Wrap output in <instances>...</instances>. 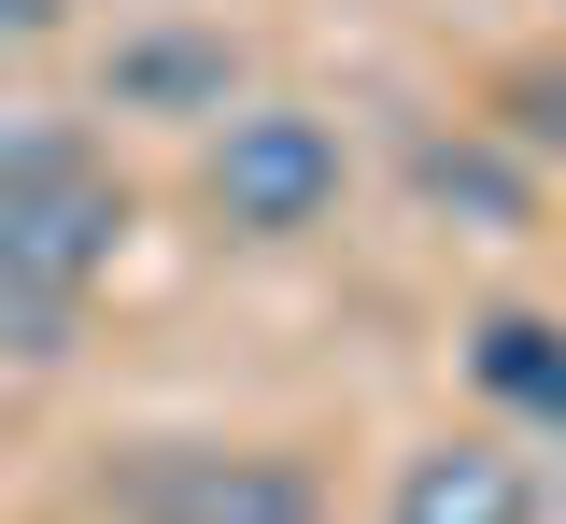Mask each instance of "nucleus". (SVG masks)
Instances as JSON below:
<instances>
[{
	"label": "nucleus",
	"instance_id": "2",
	"mask_svg": "<svg viewBox=\"0 0 566 524\" xmlns=\"http://www.w3.org/2000/svg\"><path fill=\"white\" fill-rule=\"evenodd\" d=\"M199 199L227 241H312V227H340L354 199V156L326 114H297V99H241V114H212L199 128Z\"/></svg>",
	"mask_w": 566,
	"mask_h": 524
},
{
	"label": "nucleus",
	"instance_id": "4",
	"mask_svg": "<svg viewBox=\"0 0 566 524\" xmlns=\"http://www.w3.org/2000/svg\"><path fill=\"white\" fill-rule=\"evenodd\" d=\"M382 524H538V468L495 440V426L411 440V453H397V482H382Z\"/></svg>",
	"mask_w": 566,
	"mask_h": 524
},
{
	"label": "nucleus",
	"instance_id": "5",
	"mask_svg": "<svg viewBox=\"0 0 566 524\" xmlns=\"http://www.w3.org/2000/svg\"><path fill=\"white\" fill-rule=\"evenodd\" d=\"M99 114H185V128H212V114H241V43L227 29H128L99 57Z\"/></svg>",
	"mask_w": 566,
	"mask_h": 524
},
{
	"label": "nucleus",
	"instance_id": "1",
	"mask_svg": "<svg viewBox=\"0 0 566 524\" xmlns=\"http://www.w3.org/2000/svg\"><path fill=\"white\" fill-rule=\"evenodd\" d=\"M142 199L114 185V156L85 143L57 170H29V185H0V355H71L85 340V298L114 284V255H128Z\"/></svg>",
	"mask_w": 566,
	"mask_h": 524
},
{
	"label": "nucleus",
	"instance_id": "3",
	"mask_svg": "<svg viewBox=\"0 0 566 524\" xmlns=\"http://www.w3.org/2000/svg\"><path fill=\"white\" fill-rule=\"evenodd\" d=\"M114 524H326V482L270 440H142L114 468Z\"/></svg>",
	"mask_w": 566,
	"mask_h": 524
},
{
	"label": "nucleus",
	"instance_id": "8",
	"mask_svg": "<svg viewBox=\"0 0 566 524\" xmlns=\"http://www.w3.org/2000/svg\"><path fill=\"white\" fill-rule=\"evenodd\" d=\"M482 128L524 156V170H538V156H566V57H510V72H495V99H482Z\"/></svg>",
	"mask_w": 566,
	"mask_h": 524
},
{
	"label": "nucleus",
	"instance_id": "7",
	"mask_svg": "<svg viewBox=\"0 0 566 524\" xmlns=\"http://www.w3.org/2000/svg\"><path fill=\"white\" fill-rule=\"evenodd\" d=\"M468 382H482V411L566 440V312H524V298L468 312Z\"/></svg>",
	"mask_w": 566,
	"mask_h": 524
},
{
	"label": "nucleus",
	"instance_id": "9",
	"mask_svg": "<svg viewBox=\"0 0 566 524\" xmlns=\"http://www.w3.org/2000/svg\"><path fill=\"white\" fill-rule=\"evenodd\" d=\"M71 29V0H0V57H14V43H57Z\"/></svg>",
	"mask_w": 566,
	"mask_h": 524
},
{
	"label": "nucleus",
	"instance_id": "6",
	"mask_svg": "<svg viewBox=\"0 0 566 524\" xmlns=\"http://www.w3.org/2000/svg\"><path fill=\"white\" fill-rule=\"evenodd\" d=\"M411 199L453 213V227H482V241H524V227H538V170L468 114V128H424L411 143Z\"/></svg>",
	"mask_w": 566,
	"mask_h": 524
}]
</instances>
